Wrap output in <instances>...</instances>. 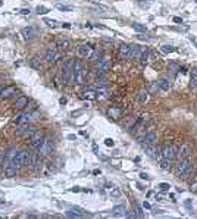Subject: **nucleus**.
<instances>
[{"label": "nucleus", "mask_w": 197, "mask_h": 219, "mask_svg": "<svg viewBox=\"0 0 197 219\" xmlns=\"http://www.w3.org/2000/svg\"><path fill=\"white\" fill-rule=\"evenodd\" d=\"M143 207H144V209H152V204H150L149 202H144L143 203Z\"/></svg>", "instance_id": "obj_43"}, {"label": "nucleus", "mask_w": 197, "mask_h": 219, "mask_svg": "<svg viewBox=\"0 0 197 219\" xmlns=\"http://www.w3.org/2000/svg\"><path fill=\"white\" fill-rule=\"evenodd\" d=\"M110 190V196H119V190H116V188H109Z\"/></svg>", "instance_id": "obj_40"}, {"label": "nucleus", "mask_w": 197, "mask_h": 219, "mask_svg": "<svg viewBox=\"0 0 197 219\" xmlns=\"http://www.w3.org/2000/svg\"><path fill=\"white\" fill-rule=\"evenodd\" d=\"M171 165H172V160H169V159H163L161 162V168L162 169H169L171 168Z\"/></svg>", "instance_id": "obj_33"}, {"label": "nucleus", "mask_w": 197, "mask_h": 219, "mask_svg": "<svg viewBox=\"0 0 197 219\" xmlns=\"http://www.w3.org/2000/svg\"><path fill=\"white\" fill-rule=\"evenodd\" d=\"M56 7H57L59 10H62V12H71L72 10V6H66V4H62V3H57Z\"/></svg>", "instance_id": "obj_31"}, {"label": "nucleus", "mask_w": 197, "mask_h": 219, "mask_svg": "<svg viewBox=\"0 0 197 219\" xmlns=\"http://www.w3.org/2000/svg\"><path fill=\"white\" fill-rule=\"evenodd\" d=\"M59 101H60V104H65V103H66V99H65V97H62Z\"/></svg>", "instance_id": "obj_49"}, {"label": "nucleus", "mask_w": 197, "mask_h": 219, "mask_svg": "<svg viewBox=\"0 0 197 219\" xmlns=\"http://www.w3.org/2000/svg\"><path fill=\"white\" fill-rule=\"evenodd\" d=\"M52 150H53V141L50 140V138H46L44 137V140H43V144L38 147V154L41 156V157H47L50 153H52Z\"/></svg>", "instance_id": "obj_6"}, {"label": "nucleus", "mask_w": 197, "mask_h": 219, "mask_svg": "<svg viewBox=\"0 0 197 219\" xmlns=\"http://www.w3.org/2000/svg\"><path fill=\"white\" fill-rule=\"evenodd\" d=\"M105 144H106L108 147H113V144H115V143H113V140H112V138H106V140H105Z\"/></svg>", "instance_id": "obj_39"}, {"label": "nucleus", "mask_w": 197, "mask_h": 219, "mask_svg": "<svg viewBox=\"0 0 197 219\" xmlns=\"http://www.w3.org/2000/svg\"><path fill=\"white\" fill-rule=\"evenodd\" d=\"M63 28H71V24H68V22H63Z\"/></svg>", "instance_id": "obj_47"}, {"label": "nucleus", "mask_w": 197, "mask_h": 219, "mask_svg": "<svg viewBox=\"0 0 197 219\" xmlns=\"http://www.w3.org/2000/svg\"><path fill=\"white\" fill-rule=\"evenodd\" d=\"M31 166L36 172H40V169L43 168V157L38 154V153H34L33 157H31Z\"/></svg>", "instance_id": "obj_13"}, {"label": "nucleus", "mask_w": 197, "mask_h": 219, "mask_svg": "<svg viewBox=\"0 0 197 219\" xmlns=\"http://www.w3.org/2000/svg\"><path fill=\"white\" fill-rule=\"evenodd\" d=\"M177 152H178V149L175 147V146H165L163 147V150H162V157L163 159H169V160H174L175 157H177Z\"/></svg>", "instance_id": "obj_11"}, {"label": "nucleus", "mask_w": 197, "mask_h": 219, "mask_svg": "<svg viewBox=\"0 0 197 219\" xmlns=\"http://www.w3.org/2000/svg\"><path fill=\"white\" fill-rule=\"evenodd\" d=\"M87 78V72L84 71V65L81 60H75L74 69H72V77H71V84L81 85L85 83Z\"/></svg>", "instance_id": "obj_1"}, {"label": "nucleus", "mask_w": 197, "mask_h": 219, "mask_svg": "<svg viewBox=\"0 0 197 219\" xmlns=\"http://www.w3.org/2000/svg\"><path fill=\"white\" fill-rule=\"evenodd\" d=\"M140 178H141V180H149L150 177H149L147 174H144V172H141V174H140Z\"/></svg>", "instance_id": "obj_42"}, {"label": "nucleus", "mask_w": 197, "mask_h": 219, "mask_svg": "<svg viewBox=\"0 0 197 219\" xmlns=\"http://www.w3.org/2000/svg\"><path fill=\"white\" fill-rule=\"evenodd\" d=\"M190 85L191 88H197V68L191 71V77H190Z\"/></svg>", "instance_id": "obj_24"}, {"label": "nucleus", "mask_w": 197, "mask_h": 219, "mask_svg": "<svg viewBox=\"0 0 197 219\" xmlns=\"http://www.w3.org/2000/svg\"><path fill=\"white\" fill-rule=\"evenodd\" d=\"M125 216L126 218H135L137 215H135V213H125Z\"/></svg>", "instance_id": "obj_46"}, {"label": "nucleus", "mask_w": 197, "mask_h": 219, "mask_svg": "<svg viewBox=\"0 0 197 219\" xmlns=\"http://www.w3.org/2000/svg\"><path fill=\"white\" fill-rule=\"evenodd\" d=\"M28 103H30V99L27 96H19L18 99L15 100V107L19 109V110H22V109H25L28 106Z\"/></svg>", "instance_id": "obj_15"}, {"label": "nucleus", "mask_w": 197, "mask_h": 219, "mask_svg": "<svg viewBox=\"0 0 197 219\" xmlns=\"http://www.w3.org/2000/svg\"><path fill=\"white\" fill-rule=\"evenodd\" d=\"M71 191H80V188L78 187H74V188H71Z\"/></svg>", "instance_id": "obj_50"}, {"label": "nucleus", "mask_w": 197, "mask_h": 219, "mask_svg": "<svg viewBox=\"0 0 197 219\" xmlns=\"http://www.w3.org/2000/svg\"><path fill=\"white\" fill-rule=\"evenodd\" d=\"M74 63H75L74 59H68V60L63 62V66H62V83H63V84H71Z\"/></svg>", "instance_id": "obj_3"}, {"label": "nucleus", "mask_w": 197, "mask_h": 219, "mask_svg": "<svg viewBox=\"0 0 197 219\" xmlns=\"http://www.w3.org/2000/svg\"><path fill=\"white\" fill-rule=\"evenodd\" d=\"M140 60H141L143 65H146V63L149 62V50H147V49H143V53H141V56H140Z\"/></svg>", "instance_id": "obj_30"}, {"label": "nucleus", "mask_w": 197, "mask_h": 219, "mask_svg": "<svg viewBox=\"0 0 197 219\" xmlns=\"http://www.w3.org/2000/svg\"><path fill=\"white\" fill-rule=\"evenodd\" d=\"M158 85H159V88L162 91H169V88H171V83H169L168 78H162L161 81L158 83Z\"/></svg>", "instance_id": "obj_23"}, {"label": "nucleus", "mask_w": 197, "mask_h": 219, "mask_svg": "<svg viewBox=\"0 0 197 219\" xmlns=\"http://www.w3.org/2000/svg\"><path fill=\"white\" fill-rule=\"evenodd\" d=\"M188 154H190V147L187 144H182L178 149V152H177V157H178L179 160H182V159H187Z\"/></svg>", "instance_id": "obj_18"}, {"label": "nucleus", "mask_w": 197, "mask_h": 219, "mask_svg": "<svg viewBox=\"0 0 197 219\" xmlns=\"http://www.w3.org/2000/svg\"><path fill=\"white\" fill-rule=\"evenodd\" d=\"M147 100H149V93H147V91H140V93L137 94V101H138V103L144 104Z\"/></svg>", "instance_id": "obj_25"}, {"label": "nucleus", "mask_w": 197, "mask_h": 219, "mask_svg": "<svg viewBox=\"0 0 197 219\" xmlns=\"http://www.w3.org/2000/svg\"><path fill=\"white\" fill-rule=\"evenodd\" d=\"M110 66H112V62L110 60H108V59H100L97 62V66H96L97 75H105L109 69H110Z\"/></svg>", "instance_id": "obj_10"}, {"label": "nucleus", "mask_w": 197, "mask_h": 219, "mask_svg": "<svg viewBox=\"0 0 197 219\" xmlns=\"http://www.w3.org/2000/svg\"><path fill=\"white\" fill-rule=\"evenodd\" d=\"M175 174H177V177H178V178L188 180V178L194 174V165H193L188 159H182V160H179Z\"/></svg>", "instance_id": "obj_2"}, {"label": "nucleus", "mask_w": 197, "mask_h": 219, "mask_svg": "<svg viewBox=\"0 0 197 219\" xmlns=\"http://www.w3.org/2000/svg\"><path fill=\"white\" fill-rule=\"evenodd\" d=\"M21 13H22V15H28V13H30V9H22Z\"/></svg>", "instance_id": "obj_45"}, {"label": "nucleus", "mask_w": 197, "mask_h": 219, "mask_svg": "<svg viewBox=\"0 0 197 219\" xmlns=\"http://www.w3.org/2000/svg\"><path fill=\"white\" fill-rule=\"evenodd\" d=\"M93 51H94V47H91V44H87V43L80 44V46L77 47L78 56H80V57H84V59H90V56L93 54Z\"/></svg>", "instance_id": "obj_8"}, {"label": "nucleus", "mask_w": 197, "mask_h": 219, "mask_svg": "<svg viewBox=\"0 0 197 219\" xmlns=\"http://www.w3.org/2000/svg\"><path fill=\"white\" fill-rule=\"evenodd\" d=\"M36 12L38 13V15H46V13L49 12V9H47V7H44V6H37Z\"/></svg>", "instance_id": "obj_34"}, {"label": "nucleus", "mask_w": 197, "mask_h": 219, "mask_svg": "<svg viewBox=\"0 0 197 219\" xmlns=\"http://www.w3.org/2000/svg\"><path fill=\"white\" fill-rule=\"evenodd\" d=\"M190 190L193 191V193H197V180L194 182H191V187H190Z\"/></svg>", "instance_id": "obj_41"}, {"label": "nucleus", "mask_w": 197, "mask_h": 219, "mask_svg": "<svg viewBox=\"0 0 197 219\" xmlns=\"http://www.w3.org/2000/svg\"><path fill=\"white\" fill-rule=\"evenodd\" d=\"M112 212H113L115 216H125V206L124 204H118V206H115L112 209Z\"/></svg>", "instance_id": "obj_22"}, {"label": "nucleus", "mask_w": 197, "mask_h": 219, "mask_svg": "<svg viewBox=\"0 0 197 219\" xmlns=\"http://www.w3.org/2000/svg\"><path fill=\"white\" fill-rule=\"evenodd\" d=\"M43 140H44L43 133L36 131L34 134L31 135V140H30V146H31V149H33V150H38V147L43 144Z\"/></svg>", "instance_id": "obj_9"}, {"label": "nucleus", "mask_w": 197, "mask_h": 219, "mask_svg": "<svg viewBox=\"0 0 197 219\" xmlns=\"http://www.w3.org/2000/svg\"><path fill=\"white\" fill-rule=\"evenodd\" d=\"M109 116L112 119H119L121 118V110L119 109H116V107H112V109H109Z\"/></svg>", "instance_id": "obj_26"}, {"label": "nucleus", "mask_w": 197, "mask_h": 219, "mask_svg": "<svg viewBox=\"0 0 197 219\" xmlns=\"http://www.w3.org/2000/svg\"><path fill=\"white\" fill-rule=\"evenodd\" d=\"M37 116H38L37 112H27V113H22V115L16 116L15 124H16L18 127L19 125H25V124H30L33 119H37Z\"/></svg>", "instance_id": "obj_7"}, {"label": "nucleus", "mask_w": 197, "mask_h": 219, "mask_svg": "<svg viewBox=\"0 0 197 219\" xmlns=\"http://www.w3.org/2000/svg\"><path fill=\"white\" fill-rule=\"evenodd\" d=\"M36 133L34 127L31 124H25V125H19V130L16 131L18 137H28V135H33Z\"/></svg>", "instance_id": "obj_12"}, {"label": "nucleus", "mask_w": 197, "mask_h": 219, "mask_svg": "<svg viewBox=\"0 0 197 219\" xmlns=\"http://www.w3.org/2000/svg\"><path fill=\"white\" fill-rule=\"evenodd\" d=\"M119 57L121 59H129V46L128 44H121L119 46Z\"/></svg>", "instance_id": "obj_20"}, {"label": "nucleus", "mask_w": 197, "mask_h": 219, "mask_svg": "<svg viewBox=\"0 0 197 219\" xmlns=\"http://www.w3.org/2000/svg\"><path fill=\"white\" fill-rule=\"evenodd\" d=\"M146 150H147V154H149L152 159H155V160H158L159 157H162V152L159 150V149H156V147H155V144H153V146L146 147Z\"/></svg>", "instance_id": "obj_16"}, {"label": "nucleus", "mask_w": 197, "mask_h": 219, "mask_svg": "<svg viewBox=\"0 0 197 219\" xmlns=\"http://www.w3.org/2000/svg\"><path fill=\"white\" fill-rule=\"evenodd\" d=\"M169 188H171V185L166 184V182H161V184H159V190H161V191H168Z\"/></svg>", "instance_id": "obj_37"}, {"label": "nucleus", "mask_w": 197, "mask_h": 219, "mask_svg": "<svg viewBox=\"0 0 197 219\" xmlns=\"http://www.w3.org/2000/svg\"><path fill=\"white\" fill-rule=\"evenodd\" d=\"M81 97L87 99V100H96L97 99V91H94V90H84L81 93Z\"/></svg>", "instance_id": "obj_21"}, {"label": "nucleus", "mask_w": 197, "mask_h": 219, "mask_svg": "<svg viewBox=\"0 0 197 219\" xmlns=\"http://www.w3.org/2000/svg\"><path fill=\"white\" fill-rule=\"evenodd\" d=\"M137 212H138V216H143V212H141V209L137 206Z\"/></svg>", "instance_id": "obj_48"}, {"label": "nucleus", "mask_w": 197, "mask_h": 219, "mask_svg": "<svg viewBox=\"0 0 197 219\" xmlns=\"http://www.w3.org/2000/svg\"><path fill=\"white\" fill-rule=\"evenodd\" d=\"M102 56H103V53L100 50H94L93 51V54L90 56V60H93V62H99L100 59H102Z\"/></svg>", "instance_id": "obj_27"}, {"label": "nucleus", "mask_w": 197, "mask_h": 219, "mask_svg": "<svg viewBox=\"0 0 197 219\" xmlns=\"http://www.w3.org/2000/svg\"><path fill=\"white\" fill-rule=\"evenodd\" d=\"M143 53V47L138 44H131L129 46V59H140Z\"/></svg>", "instance_id": "obj_14"}, {"label": "nucleus", "mask_w": 197, "mask_h": 219, "mask_svg": "<svg viewBox=\"0 0 197 219\" xmlns=\"http://www.w3.org/2000/svg\"><path fill=\"white\" fill-rule=\"evenodd\" d=\"M22 35L25 40H33V38H36V30L33 27H27L22 30Z\"/></svg>", "instance_id": "obj_19"}, {"label": "nucleus", "mask_w": 197, "mask_h": 219, "mask_svg": "<svg viewBox=\"0 0 197 219\" xmlns=\"http://www.w3.org/2000/svg\"><path fill=\"white\" fill-rule=\"evenodd\" d=\"M43 22H44L46 25H49V27H56V24H57L54 19H47V18H44V19H43Z\"/></svg>", "instance_id": "obj_36"}, {"label": "nucleus", "mask_w": 197, "mask_h": 219, "mask_svg": "<svg viewBox=\"0 0 197 219\" xmlns=\"http://www.w3.org/2000/svg\"><path fill=\"white\" fill-rule=\"evenodd\" d=\"M16 93H18V91H16V88H15V87H6V88H3V90H1L0 99H9V97L15 96Z\"/></svg>", "instance_id": "obj_17"}, {"label": "nucleus", "mask_w": 197, "mask_h": 219, "mask_svg": "<svg viewBox=\"0 0 197 219\" xmlns=\"http://www.w3.org/2000/svg\"><path fill=\"white\" fill-rule=\"evenodd\" d=\"M161 50L163 51V53H171V51H175L177 49H175V47H172V46H162Z\"/></svg>", "instance_id": "obj_35"}, {"label": "nucleus", "mask_w": 197, "mask_h": 219, "mask_svg": "<svg viewBox=\"0 0 197 219\" xmlns=\"http://www.w3.org/2000/svg\"><path fill=\"white\" fill-rule=\"evenodd\" d=\"M66 216H68V218H83V215H80V213H74L72 210L66 212Z\"/></svg>", "instance_id": "obj_38"}, {"label": "nucleus", "mask_w": 197, "mask_h": 219, "mask_svg": "<svg viewBox=\"0 0 197 219\" xmlns=\"http://www.w3.org/2000/svg\"><path fill=\"white\" fill-rule=\"evenodd\" d=\"M138 141H140V144H141L144 149H146V147H149V146L156 144V141H158V134H156L155 131H150V133L144 134L143 137H140V138H138Z\"/></svg>", "instance_id": "obj_5"}, {"label": "nucleus", "mask_w": 197, "mask_h": 219, "mask_svg": "<svg viewBox=\"0 0 197 219\" xmlns=\"http://www.w3.org/2000/svg\"><path fill=\"white\" fill-rule=\"evenodd\" d=\"M1 90H3V88H1V87H0V94H1Z\"/></svg>", "instance_id": "obj_51"}, {"label": "nucleus", "mask_w": 197, "mask_h": 219, "mask_svg": "<svg viewBox=\"0 0 197 219\" xmlns=\"http://www.w3.org/2000/svg\"><path fill=\"white\" fill-rule=\"evenodd\" d=\"M132 28H134V31H137V33H143V31H146V25H143V24H132Z\"/></svg>", "instance_id": "obj_32"}, {"label": "nucleus", "mask_w": 197, "mask_h": 219, "mask_svg": "<svg viewBox=\"0 0 197 219\" xmlns=\"http://www.w3.org/2000/svg\"><path fill=\"white\" fill-rule=\"evenodd\" d=\"M174 22H177V24H182V19L178 18V16H175V18H174Z\"/></svg>", "instance_id": "obj_44"}, {"label": "nucleus", "mask_w": 197, "mask_h": 219, "mask_svg": "<svg viewBox=\"0 0 197 219\" xmlns=\"http://www.w3.org/2000/svg\"><path fill=\"white\" fill-rule=\"evenodd\" d=\"M60 57H62V53L60 50L56 47V46H49V49L46 50V56H44V59L49 62V63H56V62H59L60 60Z\"/></svg>", "instance_id": "obj_4"}, {"label": "nucleus", "mask_w": 197, "mask_h": 219, "mask_svg": "<svg viewBox=\"0 0 197 219\" xmlns=\"http://www.w3.org/2000/svg\"><path fill=\"white\" fill-rule=\"evenodd\" d=\"M30 65H31V68H34V69H37V71H40V68H41V62H40L38 57H33V59L30 60Z\"/></svg>", "instance_id": "obj_28"}, {"label": "nucleus", "mask_w": 197, "mask_h": 219, "mask_svg": "<svg viewBox=\"0 0 197 219\" xmlns=\"http://www.w3.org/2000/svg\"><path fill=\"white\" fill-rule=\"evenodd\" d=\"M59 47L60 49H63V50H66V49H69V46H71V43H69V40H66V38H62V40H59Z\"/></svg>", "instance_id": "obj_29"}]
</instances>
